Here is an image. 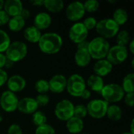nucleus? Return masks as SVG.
I'll use <instances>...</instances> for the list:
<instances>
[{"mask_svg":"<svg viewBox=\"0 0 134 134\" xmlns=\"http://www.w3.org/2000/svg\"><path fill=\"white\" fill-rule=\"evenodd\" d=\"M38 45L42 53L46 54H55L60 50L63 46V39L58 34L49 32L42 35Z\"/></svg>","mask_w":134,"mask_h":134,"instance_id":"1","label":"nucleus"},{"mask_svg":"<svg viewBox=\"0 0 134 134\" xmlns=\"http://www.w3.org/2000/svg\"><path fill=\"white\" fill-rule=\"evenodd\" d=\"M110 47V44L107 39L99 36L90 42L88 51L91 59L93 58L99 60L106 58Z\"/></svg>","mask_w":134,"mask_h":134,"instance_id":"2","label":"nucleus"},{"mask_svg":"<svg viewBox=\"0 0 134 134\" xmlns=\"http://www.w3.org/2000/svg\"><path fill=\"white\" fill-rule=\"evenodd\" d=\"M96 31L105 39L115 37L119 31V26L111 19L104 18L97 21L95 27Z\"/></svg>","mask_w":134,"mask_h":134,"instance_id":"3","label":"nucleus"},{"mask_svg":"<svg viewBox=\"0 0 134 134\" xmlns=\"http://www.w3.org/2000/svg\"><path fill=\"white\" fill-rule=\"evenodd\" d=\"M100 94L104 100L108 104H115L122 100V99L124 97L125 93L120 85L111 83L104 85L100 92Z\"/></svg>","mask_w":134,"mask_h":134,"instance_id":"4","label":"nucleus"},{"mask_svg":"<svg viewBox=\"0 0 134 134\" xmlns=\"http://www.w3.org/2000/svg\"><path fill=\"white\" fill-rule=\"evenodd\" d=\"M27 53V47L23 42L16 41L9 46L5 52L6 59L11 60L13 63L22 60Z\"/></svg>","mask_w":134,"mask_h":134,"instance_id":"5","label":"nucleus"},{"mask_svg":"<svg viewBox=\"0 0 134 134\" xmlns=\"http://www.w3.org/2000/svg\"><path fill=\"white\" fill-rule=\"evenodd\" d=\"M86 89V81L80 75L74 74L67 79L66 90L71 96L75 97H80L81 94Z\"/></svg>","mask_w":134,"mask_h":134,"instance_id":"6","label":"nucleus"},{"mask_svg":"<svg viewBox=\"0 0 134 134\" xmlns=\"http://www.w3.org/2000/svg\"><path fill=\"white\" fill-rule=\"evenodd\" d=\"M108 104L104 100L95 99L90 101L86 106L87 113L93 119H102L106 115Z\"/></svg>","mask_w":134,"mask_h":134,"instance_id":"7","label":"nucleus"},{"mask_svg":"<svg viewBox=\"0 0 134 134\" xmlns=\"http://www.w3.org/2000/svg\"><path fill=\"white\" fill-rule=\"evenodd\" d=\"M127 48L115 45L112 47H110L105 59L108 60L112 65H119L127 59Z\"/></svg>","mask_w":134,"mask_h":134,"instance_id":"8","label":"nucleus"},{"mask_svg":"<svg viewBox=\"0 0 134 134\" xmlns=\"http://www.w3.org/2000/svg\"><path fill=\"white\" fill-rule=\"evenodd\" d=\"M74 107V104L68 100H62L59 101L54 110L56 117L60 121L67 122L73 117Z\"/></svg>","mask_w":134,"mask_h":134,"instance_id":"9","label":"nucleus"},{"mask_svg":"<svg viewBox=\"0 0 134 134\" xmlns=\"http://www.w3.org/2000/svg\"><path fill=\"white\" fill-rule=\"evenodd\" d=\"M19 99L17 96L9 90L3 92L0 97V107L6 112H13L17 109Z\"/></svg>","mask_w":134,"mask_h":134,"instance_id":"10","label":"nucleus"},{"mask_svg":"<svg viewBox=\"0 0 134 134\" xmlns=\"http://www.w3.org/2000/svg\"><path fill=\"white\" fill-rule=\"evenodd\" d=\"M89 31L85 27L82 22L75 23L69 29L68 37L75 43L78 44L85 40L88 36Z\"/></svg>","mask_w":134,"mask_h":134,"instance_id":"11","label":"nucleus"},{"mask_svg":"<svg viewBox=\"0 0 134 134\" xmlns=\"http://www.w3.org/2000/svg\"><path fill=\"white\" fill-rule=\"evenodd\" d=\"M85 9L83 3L80 2H73L70 3L66 8V16L67 18L73 22H78L85 15Z\"/></svg>","mask_w":134,"mask_h":134,"instance_id":"12","label":"nucleus"},{"mask_svg":"<svg viewBox=\"0 0 134 134\" xmlns=\"http://www.w3.org/2000/svg\"><path fill=\"white\" fill-rule=\"evenodd\" d=\"M48 82L49 91L53 93H60L66 90L67 78L63 75H56L53 76Z\"/></svg>","mask_w":134,"mask_h":134,"instance_id":"13","label":"nucleus"},{"mask_svg":"<svg viewBox=\"0 0 134 134\" xmlns=\"http://www.w3.org/2000/svg\"><path fill=\"white\" fill-rule=\"evenodd\" d=\"M38 106L35 101V99L32 97H24L19 100L17 109L21 113L25 115H32L35 113Z\"/></svg>","mask_w":134,"mask_h":134,"instance_id":"14","label":"nucleus"},{"mask_svg":"<svg viewBox=\"0 0 134 134\" xmlns=\"http://www.w3.org/2000/svg\"><path fill=\"white\" fill-rule=\"evenodd\" d=\"M6 84L9 91H11L15 93L22 91L25 88L26 81L22 76L18 75H14L8 78Z\"/></svg>","mask_w":134,"mask_h":134,"instance_id":"15","label":"nucleus"},{"mask_svg":"<svg viewBox=\"0 0 134 134\" xmlns=\"http://www.w3.org/2000/svg\"><path fill=\"white\" fill-rule=\"evenodd\" d=\"M4 11L9 16L13 17L20 16L23 8V4L20 0H6L3 5Z\"/></svg>","mask_w":134,"mask_h":134,"instance_id":"16","label":"nucleus"},{"mask_svg":"<svg viewBox=\"0 0 134 134\" xmlns=\"http://www.w3.org/2000/svg\"><path fill=\"white\" fill-rule=\"evenodd\" d=\"M112 68L113 65L106 59L99 60L93 65V71L95 73L94 75L103 78L111 73Z\"/></svg>","mask_w":134,"mask_h":134,"instance_id":"17","label":"nucleus"},{"mask_svg":"<svg viewBox=\"0 0 134 134\" xmlns=\"http://www.w3.org/2000/svg\"><path fill=\"white\" fill-rule=\"evenodd\" d=\"M51 23L52 18L50 15L45 12L36 14L34 19V26L39 31L47 29L51 25Z\"/></svg>","mask_w":134,"mask_h":134,"instance_id":"18","label":"nucleus"},{"mask_svg":"<svg viewBox=\"0 0 134 134\" xmlns=\"http://www.w3.org/2000/svg\"><path fill=\"white\" fill-rule=\"evenodd\" d=\"M91 61V57L87 49H77L75 53V62L76 65L81 68H85L89 65Z\"/></svg>","mask_w":134,"mask_h":134,"instance_id":"19","label":"nucleus"},{"mask_svg":"<svg viewBox=\"0 0 134 134\" xmlns=\"http://www.w3.org/2000/svg\"><path fill=\"white\" fill-rule=\"evenodd\" d=\"M68 131L71 134H79L82 133L84 128V123L82 119H78L76 117H71L67 121L66 123Z\"/></svg>","mask_w":134,"mask_h":134,"instance_id":"20","label":"nucleus"},{"mask_svg":"<svg viewBox=\"0 0 134 134\" xmlns=\"http://www.w3.org/2000/svg\"><path fill=\"white\" fill-rule=\"evenodd\" d=\"M86 84H87V86L90 88L91 90L97 92V93H100L102 89L104 86V82L103 78L97 76L96 75H90L88 78Z\"/></svg>","mask_w":134,"mask_h":134,"instance_id":"21","label":"nucleus"},{"mask_svg":"<svg viewBox=\"0 0 134 134\" xmlns=\"http://www.w3.org/2000/svg\"><path fill=\"white\" fill-rule=\"evenodd\" d=\"M42 36L41 31L37 29L35 26H30L25 28L24 31V38L31 43H38Z\"/></svg>","mask_w":134,"mask_h":134,"instance_id":"22","label":"nucleus"},{"mask_svg":"<svg viewBox=\"0 0 134 134\" xmlns=\"http://www.w3.org/2000/svg\"><path fill=\"white\" fill-rule=\"evenodd\" d=\"M43 6H45L48 11L57 13L64 9V4L62 0H44Z\"/></svg>","mask_w":134,"mask_h":134,"instance_id":"23","label":"nucleus"},{"mask_svg":"<svg viewBox=\"0 0 134 134\" xmlns=\"http://www.w3.org/2000/svg\"><path fill=\"white\" fill-rule=\"evenodd\" d=\"M106 115L111 121L118 122L121 119L122 116V111L120 108V107H119L116 104L108 105Z\"/></svg>","mask_w":134,"mask_h":134,"instance_id":"24","label":"nucleus"},{"mask_svg":"<svg viewBox=\"0 0 134 134\" xmlns=\"http://www.w3.org/2000/svg\"><path fill=\"white\" fill-rule=\"evenodd\" d=\"M9 29L13 32H18L20 31L25 25V20L23 19L20 16H16L13 17L9 18L8 22Z\"/></svg>","mask_w":134,"mask_h":134,"instance_id":"25","label":"nucleus"},{"mask_svg":"<svg viewBox=\"0 0 134 134\" xmlns=\"http://www.w3.org/2000/svg\"><path fill=\"white\" fill-rule=\"evenodd\" d=\"M111 19L120 27L121 25H123L127 22L128 13L126 10H125L124 9L118 8L114 11Z\"/></svg>","mask_w":134,"mask_h":134,"instance_id":"26","label":"nucleus"},{"mask_svg":"<svg viewBox=\"0 0 134 134\" xmlns=\"http://www.w3.org/2000/svg\"><path fill=\"white\" fill-rule=\"evenodd\" d=\"M125 93H134V74H127L122 81V86H121Z\"/></svg>","mask_w":134,"mask_h":134,"instance_id":"27","label":"nucleus"},{"mask_svg":"<svg viewBox=\"0 0 134 134\" xmlns=\"http://www.w3.org/2000/svg\"><path fill=\"white\" fill-rule=\"evenodd\" d=\"M131 41L130 34L127 30H122L116 35V42L118 46L126 47Z\"/></svg>","mask_w":134,"mask_h":134,"instance_id":"28","label":"nucleus"},{"mask_svg":"<svg viewBox=\"0 0 134 134\" xmlns=\"http://www.w3.org/2000/svg\"><path fill=\"white\" fill-rule=\"evenodd\" d=\"M10 43L11 42L9 35L5 31L0 29V53H5Z\"/></svg>","mask_w":134,"mask_h":134,"instance_id":"29","label":"nucleus"},{"mask_svg":"<svg viewBox=\"0 0 134 134\" xmlns=\"http://www.w3.org/2000/svg\"><path fill=\"white\" fill-rule=\"evenodd\" d=\"M47 122L46 115L41 111H36L32 114V122L35 126H40L46 124Z\"/></svg>","mask_w":134,"mask_h":134,"instance_id":"30","label":"nucleus"},{"mask_svg":"<svg viewBox=\"0 0 134 134\" xmlns=\"http://www.w3.org/2000/svg\"><path fill=\"white\" fill-rule=\"evenodd\" d=\"M35 89L39 94H46L48 91H49L48 81L45 79L38 80L35 84Z\"/></svg>","mask_w":134,"mask_h":134,"instance_id":"31","label":"nucleus"},{"mask_svg":"<svg viewBox=\"0 0 134 134\" xmlns=\"http://www.w3.org/2000/svg\"><path fill=\"white\" fill-rule=\"evenodd\" d=\"M83 7L85 12L94 13L98 10L100 7V3L97 0H87L83 3Z\"/></svg>","mask_w":134,"mask_h":134,"instance_id":"32","label":"nucleus"},{"mask_svg":"<svg viewBox=\"0 0 134 134\" xmlns=\"http://www.w3.org/2000/svg\"><path fill=\"white\" fill-rule=\"evenodd\" d=\"M87 115H88V113H87L86 106H85L83 104H78L74 107V113H73L74 117L82 119L85 118Z\"/></svg>","mask_w":134,"mask_h":134,"instance_id":"33","label":"nucleus"},{"mask_svg":"<svg viewBox=\"0 0 134 134\" xmlns=\"http://www.w3.org/2000/svg\"><path fill=\"white\" fill-rule=\"evenodd\" d=\"M35 134H56L55 130L49 124L46 123L42 126H38Z\"/></svg>","mask_w":134,"mask_h":134,"instance_id":"34","label":"nucleus"},{"mask_svg":"<svg viewBox=\"0 0 134 134\" xmlns=\"http://www.w3.org/2000/svg\"><path fill=\"white\" fill-rule=\"evenodd\" d=\"M35 101L38 107H45L49 102V97L47 94H38L36 98Z\"/></svg>","mask_w":134,"mask_h":134,"instance_id":"35","label":"nucleus"},{"mask_svg":"<svg viewBox=\"0 0 134 134\" xmlns=\"http://www.w3.org/2000/svg\"><path fill=\"white\" fill-rule=\"evenodd\" d=\"M97 20H96L94 17H93V16H90V17L86 18V19L84 20V21L82 22L83 25L85 26V27H86L88 31L95 28V27H96V25H97Z\"/></svg>","mask_w":134,"mask_h":134,"instance_id":"36","label":"nucleus"},{"mask_svg":"<svg viewBox=\"0 0 134 134\" xmlns=\"http://www.w3.org/2000/svg\"><path fill=\"white\" fill-rule=\"evenodd\" d=\"M7 134H23L20 126L17 124H12L8 128Z\"/></svg>","mask_w":134,"mask_h":134,"instance_id":"37","label":"nucleus"},{"mask_svg":"<svg viewBox=\"0 0 134 134\" xmlns=\"http://www.w3.org/2000/svg\"><path fill=\"white\" fill-rule=\"evenodd\" d=\"M125 104L129 107H133L134 105V93H125L124 95Z\"/></svg>","mask_w":134,"mask_h":134,"instance_id":"38","label":"nucleus"},{"mask_svg":"<svg viewBox=\"0 0 134 134\" xmlns=\"http://www.w3.org/2000/svg\"><path fill=\"white\" fill-rule=\"evenodd\" d=\"M9 20V16L7 15V13L3 10H0V26H3L8 24Z\"/></svg>","mask_w":134,"mask_h":134,"instance_id":"39","label":"nucleus"},{"mask_svg":"<svg viewBox=\"0 0 134 134\" xmlns=\"http://www.w3.org/2000/svg\"><path fill=\"white\" fill-rule=\"evenodd\" d=\"M8 80V75L6 71L3 69H0V87L6 83Z\"/></svg>","mask_w":134,"mask_h":134,"instance_id":"40","label":"nucleus"},{"mask_svg":"<svg viewBox=\"0 0 134 134\" xmlns=\"http://www.w3.org/2000/svg\"><path fill=\"white\" fill-rule=\"evenodd\" d=\"M89 43H90V42H88L86 40H85L80 43H78L77 44V49H87L88 50Z\"/></svg>","mask_w":134,"mask_h":134,"instance_id":"41","label":"nucleus"},{"mask_svg":"<svg viewBox=\"0 0 134 134\" xmlns=\"http://www.w3.org/2000/svg\"><path fill=\"white\" fill-rule=\"evenodd\" d=\"M30 15H31L30 11H29L28 9H23L22 11H21V13H20V16L23 19H24V20L29 18V17H30Z\"/></svg>","mask_w":134,"mask_h":134,"instance_id":"42","label":"nucleus"},{"mask_svg":"<svg viewBox=\"0 0 134 134\" xmlns=\"http://www.w3.org/2000/svg\"><path fill=\"white\" fill-rule=\"evenodd\" d=\"M90 97H91V92H90L89 90L86 89V90L82 92V93L81 94V97H82V99L87 100V99H89Z\"/></svg>","mask_w":134,"mask_h":134,"instance_id":"43","label":"nucleus"},{"mask_svg":"<svg viewBox=\"0 0 134 134\" xmlns=\"http://www.w3.org/2000/svg\"><path fill=\"white\" fill-rule=\"evenodd\" d=\"M31 4L34 6H42L43 5V2H44V0H31Z\"/></svg>","mask_w":134,"mask_h":134,"instance_id":"44","label":"nucleus"},{"mask_svg":"<svg viewBox=\"0 0 134 134\" xmlns=\"http://www.w3.org/2000/svg\"><path fill=\"white\" fill-rule=\"evenodd\" d=\"M6 60V57L4 53H0V69H2L4 68L5 63Z\"/></svg>","mask_w":134,"mask_h":134,"instance_id":"45","label":"nucleus"},{"mask_svg":"<svg viewBox=\"0 0 134 134\" xmlns=\"http://www.w3.org/2000/svg\"><path fill=\"white\" fill-rule=\"evenodd\" d=\"M13 64H14V63H13V62H12L11 60H8V59H6L4 67H5V68H9H9H13Z\"/></svg>","mask_w":134,"mask_h":134,"instance_id":"46","label":"nucleus"},{"mask_svg":"<svg viewBox=\"0 0 134 134\" xmlns=\"http://www.w3.org/2000/svg\"><path fill=\"white\" fill-rule=\"evenodd\" d=\"M129 46H130V52H131V53L132 54H134V40L133 39H132L131 41H130V42L129 43Z\"/></svg>","mask_w":134,"mask_h":134,"instance_id":"47","label":"nucleus"},{"mask_svg":"<svg viewBox=\"0 0 134 134\" xmlns=\"http://www.w3.org/2000/svg\"><path fill=\"white\" fill-rule=\"evenodd\" d=\"M133 123H134V121L133 119L132 120V122H131V125H130V127H131V130H130V133H131L134 134L133 132Z\"/></svg>","mask_w":134,"mask_h":134,"instance_id":"48","label":"nucleus"},{"mask_svg":"<svg viewBox=\"0 0 134 134\" xmlns=\"http://www.w3.org/2000/svg\"><path fill=\"white\" fill-rule=\"evenodd\" d=\"M3 5H4V1H3V0H0V10L2 9Z\"/></svg>","mask_w":134,"mask_h":134,"instance_id":"49","label":"nucleus"},{"mask_svg":"<svg viewBox=\"0 0 134 134\" xmlns=\"http://www.w3.org/2000/svg\"><path fill=\"white\" fill-rule=\"evenodd\" d=\"M116 2H117L116 0H108V2H110V3H115Z\"/></svg>","mask_w":134,"mask_h":134,"instance_id":"50","label":"nucleus"},{"mask_svg":"<svg viewBox=\"0 0 134 134\" xmlns=\"http://www.w3.org/2000/svg\"><path fill=\"white\" fill-rule=\"evenodd\" d=\"M2 120H3V118H2V116L0 115V122H2Z\"/></svg>","mask_w":134,"mask_h":134,"instance_id":"51","label":"nucleus"},{"mask_svg":"<svg viewBox=\"0 0 134 134\" xmlns=\"http://www.w3.org/2000/svg\"><path fill=\"white\" fill-rule=\"evenodd\" d=\"M122 134H133V133H130V132H126V133H122Z\"/></svg>","mask_w":134,"mask_h":134,"instance_id":"52","label":"nucleus"},{"mask_svg":"<svg viewBox=\"0 0 134 134\" xmlns=\"http://www.w3.org/2000/svg\"><path fill=\"white\" fill-rule=\"evenodd\" d=\"M79 134H87V133H81Z\"/></svg>","mask_w":134,"mask_h":134,"instance_id":"53","label":"nucleus"}]
</instances>
